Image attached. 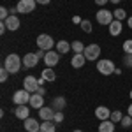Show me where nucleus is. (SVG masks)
Instances as JSON below:
<instances>
[{
  "label": "nucleus",
  "mask_w": 132,
  "mask_h": 132,
  "mask_svg": "<svg viewBox=\"0 0 132 132\" xmlns=\"http://www.w3.org/2000/svg\"><path fill=\"white\" fill-rule=\"evenodd\" d=\"M4 67L11 74H18L21 71V67H23V58H21L20 55H16V53H11V55L5 56V60H4Z\"/></svg>",
  "instance_id": "nucleus-1"
},
{
  "label": "nucleus",
  "mask_w": 132,
  "mask_h": 132,
  "mask_svg": "<svg viewBox=\"0 0 132 132\" xmlns=\"http://www.w3.org/2000/svg\"><path fill=\"white\" fill-rule=\"evenodd\" d=\"M53 46H56V42H55V39L51 35H48V34H39V37H37V48L39 50L50 51V50H53Z\"/></svg>",
  "instance_id": "nucleus-2"
},
{
  "label": "nucleus",
  "mask_w": 132,
  "mask_h": 132,
  "mask_svg": "<svg viewBox=\"0 0 132 132\" xmlns=\"http://www.w3.org/2000/svg\"><path fill=\"white\" fill-rule=\"evenodd\" d=\"M114 63L111 60H108V58H102V60H97V71L101 72L102 76H109L114 72Z\"/></svg>",
  "instance_id": "nucleus-3"
},
{
  "label": "nucleus",
  "mask_w": 132,
  "mask_h": 132,
  "mask_svg": "<svg viewBox=\"0 0 132 132\" xmlns=\"http://www.w3.org/2000/svg\"><path fill=\"white\" fill-rule=\"evenodd\" d=\"M30 97H32L30 92H27L25 88H21V90L14 92V95H12V102H14L16 106H23V104H28V102H30Z\"/></svg>",
  "instance_id": "nucleus-4"
},
{
  "label": "nucleus",
  "mask_w": 132,
  "mask_h": 132,
  "mask_svg": "<svg viewBox=\"0 0 132 132\" xmlns=\"http://www.w3.org/2000/svg\"><path fill=\"white\" fill-rule=\"evenodd\" d=\"M95 20H97V23H99V25H108V27H109L113 21H114V16H113L111 11L101 9V11H97V14H95Z\"/></svg>",
  "instance_id": "nucleus-5"
},
{
  "label": "nucleus",
  "mask_w": 132,
  "mask_h": 132,
  "mask_svg": "<svg viewBox=\"0 0 132 132\" xmlns=\"http://www.w3.org/2000/svg\"><path fill=\"white\" fill-rule=\"evenodd\" d=\"M83 55L86 56V60H90V62L99 60V56H101V46L99 44H88L85 48V53Z\"/></svg>",
  "instance_id": "nucleus-6"
},
{
  "label": "nucleus",
  "mask_w": 132,
  "mask_h": 132,
  "mask_svg": "<svg viewBox=\"0 0 132 132\" xmlns=\"http://www.w3.org/2000/svg\"><path fill=\"white\" fill-rule=\"evenodd\" d=\"M35 5H37L35 0H20L16 7H18V12L20 14H30L32 11L35 9Z\"/></svg>",
  "instance_id": "nucleus-7"
},
{
  "label": "nucleus",
  "mask_w": 132,
  "mask_h": 132,
  "mask_svg": "<svg viewBox=\"0 0 132 132\" xmlns=\"http://www.w3.org/2000/svg\"><path fill=\"white\" fill-rule=\"evenodd\" d=\"M39 79L35 78V76H27L25 79H23V88L27 92H30V93H35V92L39 90Z\"/></svg>",
  "instance_id": "nucleus-8"
},
{
  "label": "nucleus",
  "mask_w": 132,
  "mask_h": 132,
  "mask_svg": "<svg viewBox=\"0 0 132 132\" xmlns=\"http://www.w3.org/2000/svg\"><path fill=\"white\" fill-rule=\"evenodd\" d=\"M60 56L62 55L58 53V51L50 50V51H46V56H44L42 60H44V63H46V67H51V69H53V67L60 62Z\"/></svg>",
  "instance_id": "nucleus-9"
},
{
  "label": "nucleus",
  "mask_w": 132,
  "mask_h": 132,
  "mask_svg": "<svg viewBox=\"0 0 132 132\" xmlns=\"http://www.w3.org/2000/svg\"><path fill=\"white\" fill-rule=\"evenodd\" d=\"M39 56H37V53H25V56H23V67L25 69H34V67H37V63H39Z\"/></svg>",
  "instance_id": "nucleus-10"
},
{
  "label": "nucleus",
  "mask_w": 132,
  "mask_h": 132,
  "mask_svg": "<svg viewBox=\"0 0 132 132\" xmlns=\"http://www.w3.org/2000/svg\"><path fill=\"white\" fill-rule=\"evenodd\" d=\"M28 104H30V108H34V109H37V111H39L41 108H44V97L39 95V93L35 92V93H32L30 102H28Z\"/></svg>",
  "instance_id": "nucleus-11"
},
{
  "label": "nucleus",
  "mask_w": 132,
  "mask_h": 132,
  "mask_svg": "<svg viewBox=\"0 0 132 132\" xmlns=\"http://www.w3.org/2000/svg\"><path fill=\"white\" fill-rule=\"evenodd\" d=\"M23 122H25V130L27 132H39L41 130V123L37 122L35 118H30V116H28V118L23 120Z\"/></svg>",
  "instance_id": "nucleus-12"
},
{
  "label": "nucleus",
  "mask_w": 132,
  "mask_h": 132,
  "mask_svg": "<svg viewBox=\"0 0 132 132\" xmlns=\"http://www.w3.org/2000/svg\"><path fill=\"white\" fill-rule=\"evenodd\" d=\"M95 118L97 120H109L111 118V109L109 108H106V106H99L97 109H95Z\"/></svg>",
  "instance_id": "nucleus-13"
},
{
  "label": "nucleus",
  "mask_w": 132,
  "mask_h": 132,
  "mask_svg": "<svg viewBox=\"0 0 132 132\" xmlns=\"http://www.w3.org/2000/svg\"><path fill=\"white\" fill-rule=\"evenodd\" d=\"M85 62H86V56L83 53H74V56L71 58V65L74 69H81L85 67Z\"/></svg>",
  "instance_id": "nucleus-14"
},
{
  "label": "nucleus",
  "mask_w": 132,
  "mask_h": 132,
  "mask_svg": "<svg viewBox=\"0 0 132 132\" xmlns=\"http://www.w3.org/2000/svg\"><path fill=\"white\" fill-rule=\"evenodd\" d=\"M4 23L7 25V30H11V32H16L18 28H20V25H21L20 18H18V16H12V14H11L9 18L4 21Z\"/></svg>",
  "instance_id": "nucleus-15"
},
{
  "label": "nucleus",
  "mask_w": 132,
  "mask_h": 132,
  "mask_svg": "<svg viewBox=\"0 0 132 132\" xmlns=\"http://www.w3.org/2000/svg\"><path fill=\"white\" fill-rule=\"evenodd\" d=\"M14 114H16V118H20V120H27V118L30 116V109H28L27 104H23V106H16Z\"/></svg>",
  "instance_id": "nucleus-16"
},
{
  "label": "nucleus",
  "mask_w": 132,
  "mask_h": 132,
  "mask_svg": "<svg viewBox=\"0 0 132 132\" xmlns=\"http://www.w3.org/2000/svg\"><path fill=\"white\" fill-rule=\"evenodd\" d=\"M65 106H67V101H65V97H62V95L55 97L53 102H51V108H53L55 111H63V109H65Z\"/></svg>",
  "instance_id": "nucleus-17"
},
{
  "label": "nucleus",
  "mask_w": 132,
  "mask_h": 132,
  "mask_svg": "<svg viewBox=\"0 0 132 132\" xmlns=\"http://www.w3.org/2000/svg\"><path fill=\"white\" fill-rule=\"evenodd\" d=\"M39 118H41L42 122H44V120H53V118H55V109H53V108H46V106L41 108V109H39Z\"/></svg>",
  "instance_id": "nucleus-18"
},
{
  "label": "nucleus",
  "mask_w": 132,
  "mask_h": 132,
  "mask_svg": "<svg viewBox=\"0 0 132 132\" xmlns=\"http://www.w3.org/2000/svg\"><path fill=\"white\" fill-rule=\"evenodd\" d=\"M122 28H123V23L118 20H114L109 25V35H113V37H118L120 34H122Z\"/></svg>",
  "instance_id": "nucleus-19"
},
{
  "label": "nucleus",
  "mask_w": 132,
  "mask_h": 132,
  "mask_svg": "<svg viewBox=\"0 0 132 132\" xmlns=\"http://www.w3.org/2000/svg\"><path fill=\"white\" fill-rule=\"evenodd\" d=\"M99 132H114V122H111V120H102L99 123Z\"/></svg>",
  "instance_id": "nucleus-20"
},
{
  "label": "nucleus",
  "mask_w": 132,
  "mask_h": 132,
  "mask_svg": "<svg viewBox=\"0 0 132 132\" xmlns=\"http://www.w3.org/2000/svg\"><path fill=\"white\" fill-rule=\"evenodd\" d=\"M71 50L72 48H71V44H69L67 41H58L56 42V51H58L60 55H67Z\"/></svg>",
  "instance_id": "nucleus-21"
},
{
  "label": "nucleus",
  "mask_w": 132,
  "mask_h": 132,
  "mask_svg": "<svg viewBox=\"0 0 132 132\" xmlns=\"http://www.w3.org/2000/svg\"><path fill=\"white\" fill-rule=\"evenodd\" d=\"M56 130V125L53 120H44L41 123V132H55Z\"/></svg>",
  "instance_id": "nucleus-22"
},
{
  "label": "nucleus",
  "mask_w": 132,
  "mask_h": 132,
  "mask_svg": "<svg viewBox=\"0 0 132 132\" xmlns=\"http://www.w3.org/2000/svg\"><path fill=\"white\" fill-rule=\"evenodd\" d=\"M41 78H44L46 81H50V83H53L55 79H56V74H55V71L51 69V67H46L44 71H42V76Z\"/></svg>",
  "instance_id": "nucleus-23"
},
{
  "label": "nucleus",
  "mask_w": 132,
  "mask_h": 132,
  "mask_svg": "<svg viewBox=\"0 0 132 132\" xmlns=\"http://www.w3.org/2000/svg\"><path fill=\"white\" fill-rule=\"evenodd\" d=\"M113 16H114V20H118V21H123V20H127V11L125 9H114L113 11Z\"/></svg>",
  "instance_id": "nucleus-24"
},
{
  "label": "nucleus",
  "mask_w": 132,
  "mask_h": 132,
  "mask_svg": "<svg viewBox=\"0 0 132 132\" xmlns=\"http://www.w3.org/2000/svg\"><path fill=\"white\" fill-rule=\"evenodd\" d=\"M71 48H72V51L74 53H85V44H83L81 41H74V42H71Z\"/></svg>",
  "instance_id": "nucleus-25"
},
{
  "label": "nucleus",
  "mask_w": 132,
  "mask_h": 132,
  "mask_svg": "<svg viewBox=\"0 0 132 132\" xmlns=\"http://www.w3.org/2000/svg\"><path fill=\"white\" fill-rule=\"evenodd\" d=\"M122 118H123V114H122V111H111V122H114V123H120L122 122Z\"/></svg>",
  "instance_id": "nucleus-26"
},
{
  "label": "nucleus",
  "mask_w": 132,
  "mask_h": 132,
  "mask_svg": "<svg viewBox=\"0 0 132 132\" xmlns=\"http://www.w3.org/2000/svg\"><path fill=\"white\" fill-rule=\"evenodd\" d=\"M123 65L132 69V53H123Z\"/></svg>",
  "instance_id": "nucleus-27"
},
{
  "label": "nucleus",
  "mask_w": 132,
  "mask_h": 132,
  "mask_svg": "<svg viewBox=\"0 0 132 132\" xmlns=\"http://www.w3.org/2000/svg\"><path fill=\"white\" fill-rule=\"evenodd\" d=\"M79 25H81V30L83 32H86V34H90V32H92V23H90V20H83Z\"/></svg>",
  "instance_id": "nucleus-28"
},
{
  "label": "nucleus",
  "mask_w": 132,
  "mask_h": 132,
  "mask_svg": "<svg viewBox=\"0 0 132 132\" xmlns=\"http://www.w3.org/2000/svg\"><path fill=\"white\" fill-rule=\"evenodd\" d=\"M120 123H122L123 129H129V127H132V116H129V114H127V116H123Z\"/></svg>",
  "instance_id": "nucleus-29"
},
{
  "label": "nucleus",
  "mask_w": 132,
  "mask_h": 132,
  "mask_svg": "<svg viewBox=\"0 0 132 132\" xmlns=\"http://www.w3.org/2000/svg\"><path fill=\"white\" fill-rule=\"evenodd\" d=\"M9 74L11 72L5 69V67H0V81L4 83V81H7V78H9Z\"/></svg>",
  "instance_id": "nucleus-30"
},
{
  "label": "nucleus",
  "mask_w": 132,
  "mask_h": 132,
  "mask_svg": "<svg viewBox=\"0 0 132 132\" xmlns=\"http://www.w3.org/2000/svg\"><path fill=\"white\" fill-rule=\"evenodd\" d=\"M11 16L9 9H5V7H0V21H5L7 18Z\"/></svg>",
  "instance_id": "nucleus-31"
},
{
  "label": "nucleus",
  "mask_w": 132,
  "mask_h": 132,
  "mask_svg": "<svg viewBox=\"0 0 132 132\" xmlns=\"http://www.w3.org/2000/svg\"><path fill=\"white\" fill-rule=\"evenodd\" d=\"M63 118H65V116H63V111H55V118H53L55 123H62Z\"/></svg>",
  "instance_id": "nucleus-32"
},
{
  "label": "nucleus",
  "mask_w": 132,
  "mask_h": 132,
  "mask_svg": "<svg viewBox=\"0 0 132 132\" xmlns=\"http://www.w3.org/2000/svg\"><path fill=\"white\" fill-rule=\"evenodd\" d=\"M123 53H132V39H127L123 42Z\"/></svg>",
  "instance_id": "nucleus-33"
},
{
  "label": "nucleus",
  "mask_w": 132,
  "mask_h": 132,
  "mask_svg": "<svg viewBox=\"0 0 132 132\" xmlns=\"http://www.w3.org/2000/svg\"><path fill=\"white\" fill-rule=\"evenodd\" d=\"M5 30H7V25H5L4 21H0V34L4 35V34H5Z\"/></svg>",
  "instance_id": "nucleus-34"
},
{
  "label": "nucleus",
  "mask_w": 132,
  "mask_h": 132,
  "mask_svg": "<svg viewBox=\"0 0 132 132\" xmlns=\"http://www.w3.org/2000/svg\"><path fill=\"white\" fill-rule=\"evenodd\" d=\"M108 2H109V0H95V4H97V5H106V4H108Z\"/></svg>",
  "instance_id": "nucleus-35"
},
{
  "label": "nucleus",
  "mask_w": 132,
  "mask_h": 132,
  "mask_svg": "<svg viewBox=\"0 0 132 132\" xmlns=\"http://www.w3.org/2000/svg\"><path fill=\"white\" fill-rule=\"evenodd\" d=\"M35 2H37L39 5H48V4H50L51 0H35Z\"/></svg>",
  "instance_id": "nucleus-36"
},
{
  "label": "nucleus",
  "mask_w": 132,
  "mask_h": 132,
  "mask_svg": "<svg viewBox=\"0 0 132 132\" xmlns=\"http://www.w3.org/2000/svg\"><path fill=\"white\" fill-rule=\"evenodd\" d=\"M37 56H39V58H44V56H46V51H44V50H39V51H37Z\"/></svg>",
  "instance_id": "nucleus-37"
},
{
  "label": "nucleus",
  "mask_w": 132,
  "mask_h": 132,
  "mask_svg": "<svg viewBox=\"0 0 132 132\" xmlns=\"http://www.w3.org/2000/svg\"><path fill=\"white\" fill-rule=\"evenodd\" d=\"M37 93H39V95H46V88H44V86H39Z\"/></svg>",
  "instance_id": "nucleus-38"
},
{
  "label": "nucleus",
  "mask_w": 132,
  "mask_h": 132,
  "mask_svg": "<svg viewBox=\"0 0 132 132\" xmlns=\"http://www.w3.org/2000/svg\"><path fill=\"white\" fill-rule=\"evenodd\" d=\"M127 114H129V116H132V104L127 108Z\"/></svg>",
  "instance_id": "nucleus-39"
},
{
  "label": "nucleus",
  "mask_w": 132,
  "mask_h": 132,
  "mask_svg": "<svg viewBox=\"0 0 132 132\" xmlns=\"http://www.w3.org/2000/svg\"><path fill=\"white\" fill-rule=\"evenodd\" d=\"M72 21H74V23H81L83 20H79V18H78V16H74V18H72Z\"/></svg>",
  "instance_id": "nucleus-40"
},
{
  "label": "nucleus",
  "mask_w": 132,
  "mask_h": 132,
  "mask_svg": "<svg viewBox=\"0 0 132 132\" xmlns=\"http://www.w3.org/2000/svg\"><path fill=\"white\" fill-rule=\"evenodd\" d=\"M127 25H129V27L132 28V16H130V18H127Z\"/></svg>",
  "instance_id": "nucleus-41"
},
{
  "label": "nucleus",
  "mask_w": 132,
  "mask_h": 132,
  "mask_svg": "<svg viewBox=\"0 0 132 132\" xmlns=\"http://www.w3.org/2000/svg\"><path fill=\"white\" fill-rule=\"evenodd\" d=\"M109 2H111V4H120L122 0H109Z\"/></svg>",
  "instance_id": "nucleus-42"
},
{
  "label": "nucleus",
  "mask_w": 132,
  "mask_h": 132,
  "mask_svg": "<svg viewBox=\"0 0 132 132\" xmlns=\"http://www.w3.org/2000/svg\"><path fill=\"white\" fill-rule=\"evenodd\" d=\"M129 95H130V99H132V90H130V93H129Z\"/></svg>",
  "instance_id": "nucleus-43"
},
{
  "label": "nucleus",
  "mask_w": 132,
  "mask_h": 132,
  "mask_svg": "<svg viewBox=\"0 0 132 132\" xmlns=\"http://www.w3.org/2000/svg\"><path fill=\"white\" fill-rule=\"evenodd\" d=\"M74 132H83V130H74Z\"/></svg>",
  "instance_id": "nucleus-44"
},
{
  "label": "nucleus",
  "mask_w": 132,
  "mask_h": 132,
  "mask_svg": "<svg viewBox=\"0 0 132 132\" xmlns=\"http://www.w3.org/2000/svg\"><path fill=\"white\" fill-rule=\"evenodd\" d=\"M39 132H41V130H39Z\"/></svg>",
  "instance_id": "nucleus-45"
}]
</instances>
